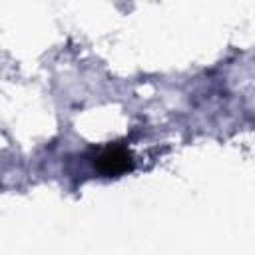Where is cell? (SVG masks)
<instances>
[{"mask_svg":"<svg viewBox=\"0 0 255 255\" xmlns=\"http://www.w3.org/2000/svg\"><path fill=\"white\" fill-rule=\"evenodd\" d=\"M92 165L106 177H120L133 169V155L122 143H108L94 151Z\"/></svg>","mask_w":255,"mask_h":255,"instance_id":"cell-1","label":"cell"}]
</instances>
